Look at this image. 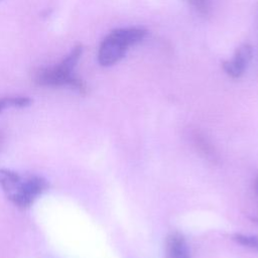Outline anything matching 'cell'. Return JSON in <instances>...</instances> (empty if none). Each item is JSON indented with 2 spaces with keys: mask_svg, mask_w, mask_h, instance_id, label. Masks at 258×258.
I'll use <instances>...</instances> for the list:
<instances>
[{
  "mask_svg": "<svg viewBox=\"0 0 258 258\" xmlns=\"http://www.w3.org/2000/svg\"><path fill=\"white\" fill-rule=\"evenodd\" d=\"M0 187L13 205L25 209L47 189L48 183L41 175H20L13 170L0 168Z\"/></svg>",
  "mask_w": 258,
  "mask_h": 258,
  "instance_id": "1",
  "label": "cell"
},
{
  "mask_svg": "<svg viewBox=\"0 0 258 258\" xmlns=\"http://www.w3.org/2000/svg\"><path fill=\"white\" fill-rule=\"evenodd\" d=\"M83 51L84 48L82 44L76 45L57 64L50 68L39 69L34 75V82L41 87H69L81 94H85L87 92L86 84L74 75V70Z\"/></svg>",
  "mask_w": 258,
  "mask_h": 258,
  "instance_id": "2",
  "label": "cell"
},
{
  "mask_svg": "<svg viewBox=\"0 0 258 258\" xmlns=\"http://www.w3.org/2000/svg\"><path fill=\"white\" fill-rule=\"evenodd\" d=\"M147 34L141 27L116 28L101 42L98 50V61L102 67H111L121 60L133 44L140 42Z\"/></svg>",
  "mask_w": 258,
  "mask_h": 258,
  "instance_id": "3",
  "label": "cell"
},
{
  "mask_svg": "<svg viewBox=\"0 0 258 258\" xmlns=\"http://www.w3.org/2000/svg\"><path fill=\"white\" fill-rule=\"evenodd\" d=\"M253 55V48L251 44L244 43L239 46L231 60H225L222 63L224 72L232 79H239L245 72L248 63Z\"/></svg>",
  "mask_w": 258,
  "mask_h": 258,
  "instance_id": "4",
  "label": "cell"
},
{
  "mask_svg": "<svg viewBox=\"0 0 258 258\" xmlns=\"http://www.w3.org/2000/svg\"><path fill=\"white\" fill-rule=\"evenodd\" d=\"M31 99L27 97H7L0 99V112L8 108H24L31 104Z\"/></svg>",
  "mask_w": 258,
  "mask_h": 258,
  "instance_id": "5",
  "label": "cell"
},
{
  "mask_svg": "<svg viewBox=\"0 0 258 258\" xmlns=\"http://www.w3.org/2000/svg\"><path fill=\"white\" fill-rule=\"evenodd\" d=\"M232 239L237 244L258 252V236L245 235L242 233H235L232 236Z\"/></svg>",
  "mask_w": 258,
  "mask_h": 258,
  "instance_id": "6",
  "label": "cell"
},
{
  "mask_svg": "<svg viewBox=\"0 0 258 258\" xmlns=\"http://www.w3.org/2000/svg\"><path fill=\"white\" fill-rule=\"evenodd\" d=\"M195 142L198 144L200 150L208 157V158H214L215 153H214V149H212L211 145L207 142V140L200 134L196 133L195 134Z\"/></svg>",
  "mask_w": 258,
  "mask_h": 258,
  "instance_id": "7",
  "label": "cell"
},
{
  "mask_svg": "<svg viewBox=\"0 0 258 258\" xmlns=\"http://www.w3.org/2000/svg\"><path fill=\"white\" fill-rule=\"evenodd\" d=\"M190 5L202 15H208L211 9L210 0H188Z\"/></svg>",
  "mask_w": 258,
  "mask_h": 258,
  "instance_id": "8",
  "label": "cell"
},
{
  "mask_svg": "<svg viewBox=\"0 0 258 258\" xmlns=\"http://www.w3.org/2000/svg\"><path fill=\"white\" fill-rule=\"evenodd\" d=\"M255 187H256V191H257V194H258V176H257L256 179H255Z\"/></svg>",
  "mask_w": 258,
  "mask_h": 258,
  "instance_id": "9",
  "label": "cell"
},
{
  "mask_svg": "<svg viewBox=\"0 0 258 258\" xmlns=\"http://www.w3.org/2000/svg\"><path fill=\"white\" fill-rule=\"evenodd\" d=\"M2 143H3V134H2V132H0V147H1Z\"/></svg>",
  "mask_w": 258,
  "mask_h": 258,
  "instance_id": "10",
  "label": "cell"
},
{
  "mask_svg": "<svg viewBox=\"0 0 258 258\" xmlns=\"http://www.w3.org/2000/svg\"><path fill=\"white\" fill-rule=\"evenodd\" d=\"M178 258H190V256H189V253H188V254H184V255H182V256H180Z\"/></svg>",
  "mask_w": 258,
  "mask_h": 258,
  "instance_id": "11",
  "label": "cell"
},
{
  "mask_svg": "<svg viewBox=\"0 0 258 258\" xmlns=\"http://www.w3.org/2000/svg\"><path fill=\"white\" fill-rule=\"evenodd\" d=\"M0 1H2V0H0Z\"/></svg>",
  "mask_w": 258,
  "mask_h": 258,
  "instance_id": "12",
  "label": "cell"
}]
</instances>
